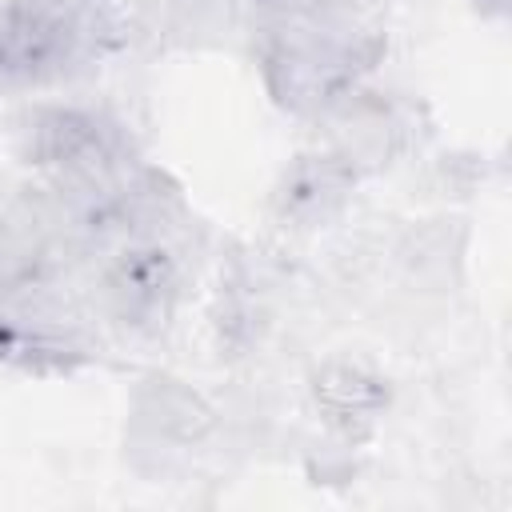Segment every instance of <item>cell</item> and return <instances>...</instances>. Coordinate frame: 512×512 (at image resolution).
Here are the masks:
<instances>
[{"mask_svg": "<svg viewBox=\"0 0 512 512\" xmlns=\"http://www.w3.org/2000/svg\"><path fill=\"white\" fill-rule=\"evenodd\" d=\"M136 420L156 440H192L208 428V408L180 380H148L136 396Z\"/></svg>", "mask_w": 512, "mask_h": 512, "instance_id": "obj_3", "label": "cell"}, {"mask_svg": "<svg viewBox=\"0 0 512 512\" xmlns=\"http://www.w3.org/2000/svg\"><path fill=\"white\" fill-rule=\"evenodd\" d=\"M356 172L344 156H308L304 164H296V172L288 176V188H284V208L296 216V220H324L332 216L348 188H352Z\"/></svg>", "mask_w": 512, "mask_h": 512, "instance_id": "obj_2", "label": "cell"}, {"mask_svg": "<svg viewBox=\"0 0 512 512\" xmlns=\"http://www.w3.org/2000/svg\"><path fill=\"white\" fill-rule=\"evenodd\" d=\"M108 304L116 320L132 328H148L168 316L172 304V268L156 252H136L116 264L108 276Z\"/></svg>", "mask_w": 512, "mask_h": 512, "instance_id": "obj_1", "label": "cell"}, {"mask_svg": "<svg viewBox=\"0 0 512 512\" xmlns=\"http://www.w3.org/2000/svg\"><path fill=\"white\" fill-rule=\"evenodd\" d=\"M316 400L340 424H368L384 404V388L364 368L332 364L316 376Z\"/></svg>", "mask_w": 512, "mask_h": 512, "instance_id": "obj_4", "label": "cell"}]
</instances>
